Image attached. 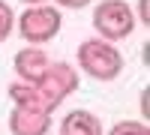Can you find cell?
<instances>
[{
	"mask_svg": "<svg viewBox=\"0 0 150 135\" xmlns=\"http://www.w3.org/2000/svg\"><path fill=\"white\" fill-rule=\"evenodd\" d=\"M78 66L96 81H114L123 72V54L114 42L90 36L78 45Z\"/></svg>",
	"mask_w": 150,
	"mask_h": 135,
	"instance_id": "cell-1",
	"label": "cell"
},
{
	"mask_svg": "<svg viewBox=\"0 0 150 135\" xmlns=\"http://www.w3.org/2000/svg\"><path fill=\"white\" fill-rule=\"evenodd\" d=\"M15 27H18V36L30 45H45L51 42L54 36L63 27V15H60L57 6H48V3H36V6H27L15 18Z\"/></svg>",
	"mask_w": 150,
	"mask_h": 135,
	"instance_id": "cell-2",
	"label": "cell"
},
{
	"mask_svg": "<svg viewBox=\"0 0 150 135\" xmlns=\"http://www.w3.org/2000/svg\"><path fill=\"white\" fill-rule=\"evenodd\" d=\"M135 9L126 3V0H102L96 3L93 9V27L99 39H108V42H120L132 36L135 30Z\"/></svg>",
	"mask_w": 150,
	"mask_h": 135,
	"instance_id": "cell-3",
	"label": "cell"
},
{
	"mask_svg": "<svg viewBox=\"0 0 150 135\" xmlns=\"http://www.w3.org/2000/svg\"><path fill=\"white\" fill-rule=\"evenodd\" d=\"M33 87L39 90L45 108H48V111H54V108L63 102V99H69V96L78 90V69H72L69 63H63V60L48 63L45 75L36 81Z\"/></svg>",
	"mask_w": 150,
	"mask_h": 135,
	"instance_id": "cell-4",
	"label": "cell"
},
{
	"mask_svg": "<svg viewBox=\"0 0 150 135\" xmlns=\"http://www.w3.org/2000/svg\"><path fill=\"white\" fill-rule=\"evenodd\" d=\"M48 129H51V111L12 105V114H9L12 135H48Z\"/></svg>",
	"mask_w": 150,
	"mask_h": 135,
	"instance_id": "cell-5",
	"label": "cell"
},
{
	"mask_svg": "<svg viewBox=\"0 0 150 135\" xmlns=\"http://www.w3.org/2000/svg\"><path fill=\"white\" fill-rule=\"evenodd\" d=\"M48 63H51V57H48L39 45H27V48H21V51L15 54V60H12L15 75H18V81H24V84H36V81L45 75Z\"/></svg>",
	"mask_w": 150,
	"mask_h": 135,
	"instance_id": "cell-6",
	"label": "cell"
},
{
	"mask_svg": "<svg viewBox=\"0 0 150 135\" xmlns=\"http://www.w3.org/2000/svg\"><path fill=\"white\" fill-rule=\"evenodd\" d=\"M60 135H105L102 120L87 108H72L60 120Z\"/></svg>",
	"mask_w": 150,
	"mask_h": 135,
	"instance_id": "cell-7",
	"label": "cell"
},
{
	"mask_svg": "<svg viewBox=\"0 0 150 135\" xmlns=\"http://www.w3.org/2000/svg\"><path fill=\"white\" fill-rule=\"evenodd\" d=\"M108 135H150V126L144 120H117L108 129Z\"/></svg>",
	"mask_w": 150,
	"mask_h": 135,
	"instance_id": "cell-8",
	"label": "cell"
},
{
	"mask_svg": "<svg viewBox=\"0 0 150 135\" xmlns=\"http://www.w3.org/2000/svg\"><path fill=\"white\" fill-rule=\"evenodd\" d=\"M12 27H15V12H12V6L6 3V0H0V42L9 39Z\"/></svg>",
	"mask_w": 150,
	"mask_h": 135,
	"instance_id": "cell-9",
	"label": "cell"
},
{
	"mask_svg": "<svg viewBox=\"0 0 150 135\" xmlns=\"http://www.w3.org/2000/svg\"><path fill=\"white\" fill-rule=\"evenodd\" d=\"M54 3H57L60 9H84L90 0H54Z\"/></svg>",
	"mask_w": 150,
	"mask_h": 135,
	"instance_id": "cell-10",
	"label": "cell"
},
{
	"mask_svg": "<svg viewBox=\"0 0 150 135\" xmlns=\"http://www.w3.org/2000/svg\"><path fill=\"white\" fill-rule=\"evenodd\" d=\"M135 21L147 24V0H138V12H135Z\"/></svg>",
	"mask_w": 150,
	"mask_h": 135,
	"instance_id": "cell-11",
	"label": "cell"
},
{
	"mask_svg": "<svg viewBox=\"0 0 150 135\" xmlns=\"http://www.w3.org/2000/svg\"><path fill=\"white\" fill-rule=\"evenodd\" d=\"M21 3H27V6H36V3H45V0H21Z\"/></svg>",
	"mask_w": 150,
	"mask_h": 135,
	"instance_id": "cell-12",
	"label": "cell"
}]
</instances>
